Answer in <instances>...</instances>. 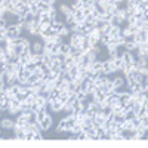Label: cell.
Returning <instances> with one entry per match:
<instances>
[{
	"label": "cell",
	"instance_id": "9a60e30c",
	"mask_svg": "<svg viewBox=\"0 0 148 148\" xmlns=\"http://www.w3.org/2000/svg\"><path fill=\"white\" fill-rule=\"evenodd\" d=\"M40 22H42V24H46V25H49V24L52 22V18L49 16L47 14H42V15H40Z\"/></svg>",
	"mask_w": 148,
	"mask_h": 148
},
{
	"label": "cell",
	"instance_id": "5bb4252c",
	"mask_svg": "<svg viewBox=\"0 0 148 148\" xmlns=\"http://www.w3.org/2000/svg\"><path fill=\"white\" fill-rule=\"evenodd\" d=\"M120 33H121V28L120 27H111V30H110V37H119L120 36Z\"/></svg>",
	"mask_w": 148,
	"mask_h": 148
},
{
	"label": "cell",
	"instance_id": "30bf717a",
	"mask_svg": "<svg viewBox=\"0 0 148 148\" xmlns=\"http://www.w3.org/2000/svg\"><path fill=\"white\" fill-rule=\"evenodd\" d=\"M58 53L68 55V53H70V43H68V42H61V43H59V51H58Z\"/></svg>",
	"mask_w": 148,
	"mask_h": 148
},
{
	"label": "cell",
	"instance_id": "9c48e42d",
	"mask_svg": "<svg viewBox=\"0 0 148 148\" xmlns=\"http://www.w3.org/2000/svg\"><path fill=\"white\" fill-rule=\"evenodd\" d=\"M18 59H19V62L22 65L28 64L30 61H31V52H21V55L18 56Z\"/></svg>",
	"mask_w": 148,
	"mask_h": 148
},
{
	"label": "cell",
	"instance_id": "52a82bcc",
	"mask_svg": "<svg viewBox=\"0 0 148 148\" xmlns=\"http://www.w3.org/2000/svg\"><path fill=\"white\" fill-rule=\"evenodd\" d=\"M36 5H37V8H39V10L42 12V14H47V12L51 10V8L53 6V5L47 3V2H43V0H39V2H36Z\"/></svg>",
	"mask_w": 148,
	"mask_h": 148
},
{
	"label": "cell",
	"instance_id": "5b68a950",
	"mask_svg": "<svg viewBox=\"0 0 148 148\" xmlns=\"http://www.w3.org/2000/svg\"><path fill=\"white\" fill-rule=\"evenodd\" d=\"M14 126H15V120H12L10 117H5L0 120V127L3 130H12Z\"/></svg>",
	"mask_w": 148,
	"mask_h": 148
},
{
	"label": "cell",
	"instance_id": "ba28073f",
	"mask_svg": "<svg viewBox=\"0 0 148 148\" xmlns=\"http://www.w3.org/2000/svg\"><path fill=\"white\" fill-rule=\"evenodd\" d=\"M121 61H123V64L125 65H132V62H133V55L129 52V51H125L121 53Z\"/></svg>",
	"mask_w": 148,
	"mask_h": 148
},
{
	"label": "cell",
	"instance_id": "8fae6325",
	"mask_svg": "<svg viewBox=\"0 0 148 148\" xmlns=\"http://www.w3.org/2000/svg\"><path fill=\"white\" fill-rule=\"evenodd\" d=\"M3 71L6 73V74H14V73H16V70H15V64H10V62H5V67H3Z\"/></svg>",
	"mask_w": 148,
	"mask_h": 148
},
{
	"label": "cell",
	"instance_id": "8992f818",
	"mask_svg": "<svg viewBox=\"0 0 148 148\" xmlns=\"http://www.w3.org/2000/svg\"><path fill=\"white\" fill-rule=\"evenodd\" d=\"M56 132H58V133H68V132H70V126H68V123H67L65 117L58 123V126H56Z\"/></svg>",
	"mask_w": 148,
	"mask_h": 148
},
{
	"label": "cell",
	"instance_id": "44dd1931",
	"mask_svg": "<svg viewBox=\"0 0 148 148\" xmlns=\"http://www.w3.org/2000/svg\"><path fill=\"white\" fill-rule=\"evenodd\" d=\"M33 133L34 132H25V139L24 141H33Z\"/></svg>",
	"mask_w": 148,
	"mask_h": 148
},
{
	"label": "cell",
	"instance_id": "3957f363",
	"mask_svg": "<svg viewBox=\"0 0 148 148\" xmlns=\"http://www.w3.org/2000/svg\"><path fill=\"white\" fill-rule=\"evenodd\" d=\"M53 126V119H52V116L51 114H47L42 121H40V127H42V132L45 133V132H47L49 129H51Z\"/></svg>",
	"mask_w": 148,
	"mask_h": 148
},
{
	"label": "cell",
	"instance_id": "d6986e66",
	"mask_svg": "<svg viewBox=\"0 0 148 148\" xmlns=\"http://www.w3.org/2000/svg\"><path fill=\"white\" fill-rule=\"evenodd\" d=\"M77 135V141H88V136H86V133L82 130V132H79V133H76Z\"/></svg>",
	"mask_w": 148,
	"mask_h": 148
},
{
	"label": "cell",
	"instance_id": "ac0fdd59",
	"mask_svg": "<svg viewBox=\"0 0 148 148\" xmlns=\"http://www.w3.org/2000/svg\"><path fill=\"white\" fill-rule=\"evenodd\" d=\"M8 45H9V40H8V39H0V49H2V51L6 52Z\"/></svg>",
	"mask_w": 148,
	"mask_h": 148
},
{
	"label": "cell",
	"instance_id": "ffe728a7",
	"mask_svg": "<svg viewBox=\"0 0 148 148\" xmlns=\"http://www.w3.org/2000/svg\"><path fill=\"white\" fill-rule=\"evenodd\" d=\"M8 27V21L2 16V18H0V28H6Z\"/></svg>",
	"mask_w": 148,
	"mask_h": 148
},
{
	"label": "cell",
	"instance_id": "e0dca14e",
	"mask_svg": "<svg viewBox=\"0 0 148 148\" xmlns=\"http://www.w3.org/2000/svg\"><path fill=\"white\" fill-rule=\"evenodd\" d=\"M64 64L67 65V67H71L73 64H74V61H73V56L68 53V55H65V59H64Z\"/></svg>",
	"mask_w": 148,
	"mask_h": 148
},
{
	"label": "cell",
	"instance_id": "4fadbf2b",
	"mask_svg": "<svg viewBox=\"0 0 148 148\" xmlns=\"http://www.w3.org/2000/svg\"><path fill=\"white\" fill-rule=\"evenodd\" d=\"M2 6L5 8L6 12H12V9H14V3H12V0H2Z\"/></svg>",
	"mask_w": 148,
	"mask_h": 148
},
{
	"label": "cell",
	"instance_id": "7402d4cb",
	"mask_svg": "<svg viewBox=\"0 0 148 148\" xmlns=\"http://www.w3.org/2000/svg\"><path fill=\"white\" fill-rule=\"evenodd\" d=\"M0 139H2V132H0Z\"/></svg>",
	"mask_w": 148,
	"mask_h": 148
},
{
	"label": "cell",
	"instance_id": "7c38bea8",
	"mask_svg": "<svg viewBox=\"0 0 148 148\" xmlns=\"http://www.w3.org/2000/svg\"><path fill=\"white\" fill-rule=\"evenodd\" d=\"M59 12H61V15H68V14H73V12H71V5H68V3L61 5V6H59Z\"/></svg>",
	"mask_w": 148,
	"mask_h": 148
},
{
	"label": "cell",
	"instance_id": "7a4b0ae2",
	"mask_svg": "<svg viewBox=\"0 0 148 148\" xmlns=\"http://www.w3.org/2000/svg\"><path fill=\"white\" fill-rule=\"evenodd\" d=\"M148 40V31L147 28H141L133 34V42L135 43H141V42H147Z\"/></svg>",
	"mask_w": 148,
	"mask_h": 148
},
{
	"label": "cell",
	"instance_id": "277c9868",
	"mask_svg": "<svg viewBox=\"0 0 148 148\" xmlns=\"http://www.w3.org/2000/svg\"><path fill=\"white\" fill-rule=\"evenodd\" d=\"M102 73L105 74V76H111V74L116 73V70H114L113 64H111V59L110 58L105 59V61H102Z\"/></svg>",
	"mask_w": 148,
	"mask_h": 148
},
{
	"label": "cell",
	"instance_id": "2e32d148",
	"mask_svg": "<svg viewBox=\"0 0 148 148\" xmlns=\"http://www.w3.org/2000/svg\"><path fill=\"white\" fill-rule=\"evenodd\" d=\"M24 67H25V68H27L30 73H34V71H36V68H37V65L33 62V61H30V62H28V64H25Z\"/></svg>",
	"mask_w": 148,
	"mask_h": 148
},
{
	"label": "cell",
	"instance_id": "6da1fadb",
	"mask_svg": "<svg viewBox=\"0 0 148 148\" xmlns=\"http://www.w3.org/2000/svg\"><path fill=\"white\" fill-rule=\"evenodd\" d=\"M43 40L40 39H37V40H34L33 43H30V52L31 53H43Z\"/></svg>",
	"mask_w": 148,
	"mask_h": 148
}]
</instances>
